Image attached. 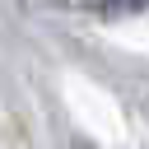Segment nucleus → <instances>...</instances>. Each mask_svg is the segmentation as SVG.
<instances>
[{"instance_id": "f257e3e1", "label": "nucleus", "mask_w": 149, "mask_h": 149, "mask_svg": "<svg viewBox=\"0 0 149 149\" xmlns=\"http://www.w3.org/2000/svg\"><path fill=\"white\" fill-rule=\"evenodd\" d=\"M98 19H130V14H144L149 0H84Z\"/></svg>"}]
</instances>
